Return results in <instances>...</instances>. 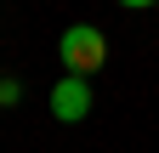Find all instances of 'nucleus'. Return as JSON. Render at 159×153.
Segmentation results:
<instances>
[{
    "label": "nucleus",
    "instance_id": "obj_1",
    "mask_svg": "<svg viewBox=\"0 0 159 153\" xmlns=\"http://www.w3.org/2000/svg\"><path fill=\"white\" fill-rule=\"evenodd\" d=\"M57 51H63V68H68V74H85V80H91V74L108 63V40H102L91 23H74V28H63Z\"/></svg>",
    "mask_w": 159,
    "mask_h": 153
},
{
    "label": "nucleus",
    "instance_id": "obj_2",
    "mask_svg": "<svg viewBox=\"0 0 159 153\" xmlns=\"http://www.w3.org/2000/svg\"><path fill=\"white\" fill-rule=\"evenodd\" d=\"M51 113L57 119H85L91 113V85H85V74H63V80H57V91H51Z\"/></svg>",
    "mask_w": 159,
    "mask_h": 153
},
{
    "label": "nucleus",
    "instance_id": "obj_3",
    "mask_svg": "<svg viewBox=\"0 0 159 153\" xmlns=\"http://www.w3.org/2000/svg\"><path fill=\"white\" fill-rule=\"evenodd\" d=\"M23 102V80H0V108H17Z\"/></svg>",
    "mask_w": 159,
    "mask_h": 153
},
{
    "label": "nucleus",
    "instance_id": "obj_4",
    "mask_svg": "<svg viewBox=\"0 0 159 153\" xmlns=\"http://www.w3.org/2000/svg\"><path fill=\"white\" fill-rule=\"evenodd\" d=\"M119 6H153V0H119Z\"/></svg>",
    "mask_w": 159,
    "mask_h": 153
}]
</instances>
